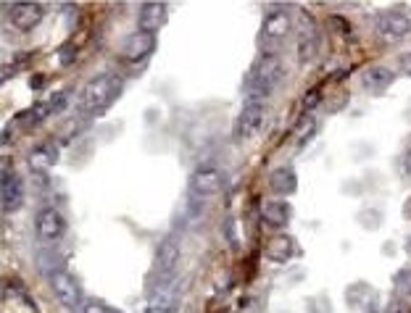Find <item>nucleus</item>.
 Segmentation results:
<instances>
[{"label": "nucleus", "instance_id": "4be33fe9", "mask_svg": "<svg viewBox=\"0 0 411 313\" xmlns=\"http://www.w3.org/2000/svg\"><path fill=\"white\" fill-rule=\"evenodd\" d=\"M314 135H317V119L314 116H303L300 124L295 127V145L306 147L314 140Z\"/></svg>", "mask_w": 411, "mask_h": 313}, {"label": "nucleus", "instance_id": "bb28decb", "mask_svg": "<svg viewBox=\"0 0 411 313\" xmlns=\"http://www.w3.org/2000/svg\"><path fill=\"white\" fill-rule=\"evenodd\" d=\"M385 313H411V305L406 297H393L388 308H385Z\"/></svg>", "mask_w": 411, "mask_h": 313}, {"label": "nucleus", "instance_id": "473e14b6", "mask_svg": "<svg viewBox=\"0 0 411 313\" xmlns=\"http://www.w3.org/2000/svg\"><path fill=\"white\" fill-rule=\"evenodd\" d=\"M403 213H406V216H409V219H411V200L406 203V205H403Z\"/></svg>", "mask_w": 411, "mask_h": 313}, {"label": "nucleus", "instance_id": "6ab92c4d", "mask_svg": "<svg viewBox=\"0 0 411 313\" xmlns=\"http://www.w3.org/2000/svg\"><path fill=\"white\" fill-rule=\"evenodd\" d=\"M269 187L274 195H295L298 190V174L293 166H277L274 171L269 174Z\"/></svg>", "mask_w": 411, "mask_h": 313}, {"label": "nucleus", "instance_id": "7ed1b4c3", "mask_svg": "<svg viewBox=\"0 0 411 313\" xmlns=\"http://www.w3.org/2000/svg\"><path fill=\"white\" fill-rule=\"evenodd\" d=\"M47 282H50V290L56 295V300L61 303V308H66L69 313H82L87 300H84L82 285L74 279V274H69L66 268L56 266L47 271Z\"/></svg>", "mask_w": 411, "mask_h": 313}, {"label": "nucleus", "instance_id": "20e7f679", "mask_svg": "<svg viewBox=\"0 0 411 313\" xmlns=\"http://www.w3.org/2000/svg\"><path fill=\"white\" fill-rule=\"evenodd\" d=\"M264 119H266V106L261 101H245L243 110L235 119L232 140L235 142H248V140H253L261 132Z\"/></svg>", "mask_w": 411, "mask_h": 313}, {"label": "nucleus", "instance_id": "393cba45", "mask_svg": "<svg viewBox=\"0 0 411 313\" xmlns=\"http://www.w3.org/2000/svg\"><path fill=\"white\" fill-rule=\"evenodd\" d=\"M327 24L332 27V32L340 37H351V24H348L346 18H340V16H330L327 18Z\"/></svg>", "mask_w": 411, "mask_h": 313}, {"label": "nucleus", "instance_id": "f03ea898", "mask_svg": "<svg viewBox=\"0 0 411 313\" xmlns=\"http://www.w3.org/2000/svg\"><path fill=\"white\" fill-rule=\"evenodd\" d=\"M285 76V66L277 53H264L259 64L253 66L251 76L245 82V101H266L271 92L277 90V84Z\"/></svg>", "mask_w": 411, "mask_h": 313}, {"label": "nucleus", "instance_id": "6e6552de", "mask_svg": "<svg viewBox=\"0 0 411 313\" xmlns=\"http://www.w3.org/2000/svg\"><path fill=\"white\" fill-rule=\"evenodd\" d=\"M222 184H225V174L214 164L196 166V171L190 176V190H193L196 198H211V195H216L222 190Z\"/></svg>", "mask_w": 411, "mask_h": 313}, {"label": "nucleus", "instance_id": "aec40b11", "mask_svg": "<svg viewBox=\"0 0 411 313\" xmlns=\"http://www.w3.org/2000/svg\"><path fill=\"white\" fill-rule=\"evenodd\" d=\"M295 256V239L290 237V234H277V237H271L266 242V258H269L271 263H290Z\"/></svg>", "mask_w": 411, "mask_h": 313}, {"label": "nucleus", "instance_id": "2f4dec72", "mask_svg": "<svg viewBox=\"0 0 411 313\" xmlns=\"http://www.w3.org/2000/svg\"><path fill=\"white\" fill-rule=\"evenodd\" d=\"M11 132H13V129H11V127L3 129V137H0V140H3V145H6V142H11Z\"/></svg>", "mask_w": 411, "mask_h": 313}, {"label": "nucleus", "instance_id": "ddd939ff", "mask_svg": "<svg viewBox=\"0 0 411 313\" xmlns=\"http://www.w3.org/2000/svg\"><path fill=\"white\" fill-rule=\"evenodd\" d=\"M290 29H293V18L288 11H271L261 24V42L264 45H280L290 35Z\"/></svg>", "mask_w": 411, "mask_h": 313}, {"label": "nucleus", "instance_id": "4468645a", "mask_svg": "<svg viewBox=\"0 0 411 313\" xmlns=\"http://www.w3.org/2000/svg\"><path fill=\"white\" fill-rule=\"evenodd\" d=\"M164 21H167V3H161V0H156V3L148 0L137 11V27H140V32L156 35L164 27Z\"/></svg>", "mask_w": 411, "mask_h": 313}, {"label": "nucleus", "instance_id": "a211bd4d", "mask_svg": "<svg viewBox=\"0 0 411 313\" xmlns=\"http://www.w3.org/2000/svg\"><path fill=\"white\" fill-rule=\"evenodd\" d=\"M261 216L266 227H271V229H285L290 224V219H293V208H290L288 200L277 198V200H269L264 205Z\"/></svg>", "mask_w": 411, "mask_h": 313}, {"label": "nucleus", "instance_id": "412c9836", "mask_svg": "<svg viewBox=\"0 0 411 313\" xmlns=\"http://www.w3.org/2000/svg\"><path fill=\"white\" fill-rule=\"evenodd\" d=\"M45 116H50V106H47V103H35V106H32L27 113H19V116H16V124H24V127H35V124H40V121L45 119Z\"/></svg>", "mask_w": 411, "mask_h": 313}, {"label": "nucleus", "instance_id": "7c9ffc66", "mask_svg": "<svg viewBox=\"0 0 411 313\" xmlns=\"http://www.w3.org/2000/svg\"><path fill=\"white\" fill-rule=\"evenodd\" d=\"M403 169H406V174L411 176V150L406 153V156H403Z\"/></svg>", "mask_w": 411, "mask_h": 313}, {"label": "nucleus", "instance_id": "cd10ccee", "mask_svg": "<svg viewBox=\"0 0 411 313\" xmlns=\"http://www.w3.org/2000/svg\"><path fill=\"white\" fill-rule=\"evenodd\" d=\"M225 232H227V239H230V245H232V248H237V245H240V237H237V232H235V219H232V216L225 221Z\"/></svg>", "mask_w": 411, "mask_h": 313}, {"label": "nucleus", "instance_id": "f257e3e1", "mask_svg": "<svg viewBox=\"0 0 411 313\" xmlns=\"http://www.w3.org/2000/svg\"><path fill=\"white\" fill-rule=\"evenodd\" d=\"M124 90V79L116 72H103L93 76L82 90V108L93 116H101L119 101Z\"/></svg>", "mask_w": 411, "mask_h": 313}, {"label": "nucleus", "instance_id": "9b49d317", "mask_svg": "<svg viewBox=\"0 0 411 313\" xmlns=\"http://www.w3.org/2000/svg\"><path fill=\"white\" fill-rule=\"evenodd\" d=\"M156 50V35H148V32H132L127 35L119 42V53H122L124 61H142V58H148L150 53Z\"/></svg>", "mask_w": 411, "mask_h": 313}, {"label": "nucleus", "instance_id": "423d86ee", "mask_svg": "<svg viewBox=\"0 0 411 313\" xmlns=\"http://www.w3.org/2000/svg\"><path fill=\"white\" fill-rule=\"evenodd\" d=\"M374 29H377V35L383 37L385 42H398L411 32V18L409 13H403L398 8L380 11L377 18H374Z\"/></svg>", "mask_w": 411, "mask_h": 313}, {"label": "nucleus", "instance_id": "c756f323", "mask_svg": "<svg viewBox=\"0 0 411 313\" xmlns=\"http://www.w3.org/2000/svg\"><path fill=\"white\" fill-rule=\"evenodd\" d=\"M398 66H401L403 74H409L411 76V50H406V53L398 55Z\"/></svg>", "mask_w": 411, "mask_h": 313}, {"label": "nucleus", "instance_id": "b1692460", "mask_svg": "<svg viewBox=\"0 0 411 313\" xmlns=\"http://www.w3.org/2000/svg\"><path fill=\"white\" fill-rule=\"evenodd\" d=\"M82 313H122L119 308H113V305L103 303V300H87Z\"/></svg>", "mask_w": 411, "mask_h": 313}, {"label": "nucleus", "instance_id": "9d476101", "mask_svg": "<svg viewBox=\"0 0 411 313\" xmlns=\"http://www.w3.org/2000/svg\"><path fill=\"white\" fill-rule=\"evenodd\" d=\"M64 232H66V221L58 208L45 205V208H40L35 213V234L43 242H56V239L64 237Z\"/></svg>", "mask_w": 411, "mask_h": 313}, {"label": "nucleus", "instance_id": "f3484780", "mask_svg": "<svg viewBox=\"0 0 411 313\" xmlns=\"http://www.w3.org/2000/svg\"><path fill=\"white\" fill-rule=\"evenodd\" d=\"M393 82H395V72L383 64L366 66L364 74H361V84H364V90H369V92H383V90H388Z\"/></svg>", "mask_w": 411, "mask_h": 313}, {"label": "nucleus", "instance_id": "a878e982", "mask_svg": "<svg viewBox=\"0 0 411 313\" xmlns=\"http://www.w3.org/2000/svg\"><path fill=\"white\" fill-rule=\"evenodd\" d=\"M66 103H69V92H56V95H50V101H47L50 113H61V110L66 108Z\"/></svg>", "mask_w": 411, "mask_h": 313}, {"label": "nucleus", "instance_id": "dca6fc26", "mask_svg": "<svg viewBox=\"0 0 411 313\" xmlns=\"http://www.w3.org/2000/svg\"><path fill=\"white\" fill-rule=\"evenodd\" d=\"M319 50V35H317V27L308 13H303V27H300V37H298V61L300 64H308L314 61V55Z\"/></svg>", "mask_w": 411, "mask_h": 313}, {"label": "nucleus", "instance_id": "c85d7f7f", "mask_svg": "<svg viewBox=\"0 0 411 313\" xmlns=\"http://www.w3.org/2000/svg\"><path fill=\"white\" fill-rule=\"evenodd\" d=\"M319 98H322V90H319V87H314V90H311L306 98H303V108H314V106L319 103Z\"/></svg>", "mask_w": 411, "mask_h": 313}, {"label": "nucleus", "instance_id": "5701e85b", "mask_svg": "<svg viewBox=\"0 0 411 313\" xmlns=\"http://www.w3.org/2000/svg\"><path fill=\"white\" fill-rule=\"evenodd\" d=\"M393 287H395V297H406L411 295V268H401L398 274L393 276Z\"/></svg>", "mask_w": 411, "mask_h": 313}, {"label": "nucleus", "instance_id": "0eeeda50", "mask_svg": "<svg viewBox=\"0 0 411 313\" xmlns=\"http://www.w3.org/2000/svg\"><path fill=\"white\" fill-rule=\"evenodd\" d=\"M179 290L171 282L161 287H150V295L140 303L137 313H177L179 311Z\"/></svg>", "mask_w": 411, "mask_h": 313}, {"label": "nucleus", "instance_id": "2eb2a0df", "mask_svg": "<svg viewBox=\"0 0 411 313\" xmlns=\"http://www.w3.org/2000/svg\"><path fill=\"white\" fill-rule=\"evenodd\" d=\"M58 164V145L53 140H43L38 147H32L29 153V169L38 171V174H45L47 169H53Z\"/></svg>", "mask_w": 411, "mask_h": 313}, {"label": "nucleus", "instance_id": "39448f33", "mask_svg": "<svg viewBox=\"0 0 411 313\" xmlns=\"http://www.w3.org/2000/svg\"><path fill=\"white\" fill-rule=\"evenodd\" d=\"M179 256H182V245H179L177 234H167V237L159 242L156 248V287L169 285V279L174 274V268L179 263Z\"/></svg>", "mask_w": 411, "mask_h": 313}, {"label": "nucleus", "instance_id": "f8f14e48", "mask_svg": "<svg viewBox=\"0 0 411 313\" xmlns=\"http://www.w3.org/2000/svg\"><path fill=\"white\" fill-rule=\"evenodd\" d=\"M24 203V182H21L19 174L13 171H6L3 169V179H0V205H3V213H16Z\"/></svg>", "mask_w": 411, "mask_h": 313}, {"label": "nucleus", "instance_id": "1a4fd4ad", "mask_svg": "<svg viewBox=\"0 0 411 313\" xmlns=\"http://www.w3.org/2000/svg\"><path fill=\"white\" fill-rule=\"evenodd\" d=\"M45 18V6L38 0H21V3H11L9 8V21L13 29L19 32H32L40 21Z\"/></svg>", "mask_w": 411, "mask_h": 313}]
</instances>
